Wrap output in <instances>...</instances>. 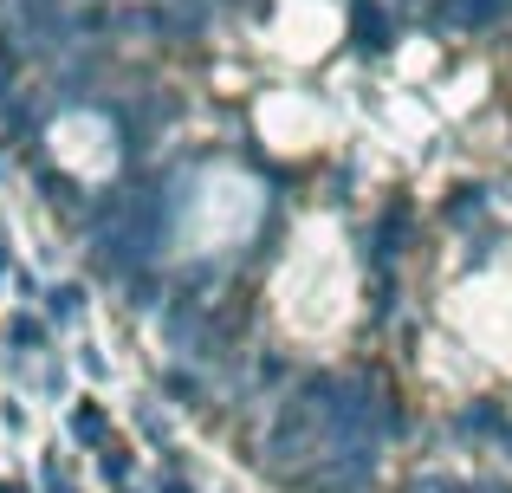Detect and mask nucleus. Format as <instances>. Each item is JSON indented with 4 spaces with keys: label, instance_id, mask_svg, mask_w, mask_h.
Wrapping results in <instances>:
<instances>
[{
    "label": "nucleus",
    "instance_id": "nucleus-1",
    "mask_svg": "<svg viewBox=\"0 0 512 493\" xmlns=\"http://www.w3.org/2000/svg\"><path fill=\"white\" fill-rule=\"evenodd\" d=\"M46 312H52V325H72V318L85 312V286H52L46 292Z\"/></svg>",
    "mask_w": 512,
    "mask_h": 493
},
{
    "label": "nucleus",
    "instance_id": "nucleus-2",
    "mask_svg": "<svg viewBox=\"0 0 512 493\" xmlns=\"http://www.w3.org/2000/svg\"><path fill=\"white\" fill-rule=\"evenodd\" d=\"M39 189H46V202H52V208H72V215L85 208V189H78L72 176H52V169H46V176H39Z\"/></svg>",
    "mask_w": 512,
    "mask_h": 493
},
{
    "label": "nucleus",
    "instance_id": "nucleus-3",
    "mask_svg": "<svg viewBox=\"0 0 512 493\" xmlns=\"http://www.w3.org/2000/svg\"><path fill=\"white\" fill-rule=\"evenodd\" d=\"M72 435H78V442H91V448H104V442H111V429H104V409H72Z\"/></svg>",
    "mask_w": 512,
    "mask_h": 493
},
{
    "label": "nucleus",
    "instance_id": "nucleus-4",
    "mask_svg": "<svg viewBox=\"0 0 512 493\" xmlns=\"http://www.w3.org/2000/svg\"><path fill=\"white\" fill-rule=\"evenodd\" d=\"M98 468H104V481H111L117 493H124V481H130V448L104 442V448H98Z\"/></svg>",
    "mask_w": 512,
    "mask_h": 493
},
{
    "label": "nucleus",
    "instance_id": "nucleus-5",
    "mask_svg": "<svg viewBox=\"0 0 512 493\" xmlns=\"http://www.w3.org/2000/svg\"><path fill=\"white\" fill-rule=\"evenodd\" d=\"M13 344H20V351H39V344H46V325H33V318H13Z\"/></svg>",
    "mask_w": 512,
    "mask_h": 493
},
{
    "label": "nucleus",
    "instance_id": "nucleus-6",
    "mask_svg": "<svg viewBox=\"0 0 512 493\" xmlns=\"http://www.w3.org/2000/svg\"><path fill=\"white\" fill-rule=\"evenodd\" d=\"M46 493H78V487L59 474V461H46Z\"/></svg>",
    "mask_w": 512,
    "mask_h": 493
},
{
    "label": "nucleus",
    "instance_id": "nucleus-7",
    "mask_svg": "<svg viewBox=\"0 0 512 493\" xmlns=\"http://www.w3.org/2000/svg\"><path fill=\"white\" fill-rule=\"evenodd\" d=\"M156 493H195V487H188V481H182V474H175V468H169V474H163V481H156Z\"/></svg>",
    "mask_w": 512,
    "mask_h": 493
},
{
    "label": "nucleus",
    "instance_id": "nucleus-8",
    "mask_svg": "<svg viewBox=\"0 0 512 493\" xmlns=\"http://www.w3.org/2000/svg\"><path fill=\"white\" fill-rule=\"evenodd\" d=\"M0 493H26V487H20V481H0Z\"/></svg>",
    "mask_w": 512,
    "mask_h": 493
},
{
    "label": "nucleus",
    "instance_id": "nucleus-9",
    "mask_svg": "<svg viewBox=\"0 0 512 493\" xmlns=\"http://www.w3.org/2000/svg\"><path fill=\"white\" fill-rule=\"evenodd\" d=\"M0 247H7V241H0ZM0 273H7V253H0Z\"/></svg>",
    "mask_w": 512,
    "mask_h": 493
}]
</instances>
